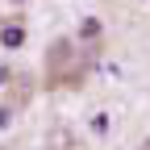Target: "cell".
I'll use <instances>...</instances> for the list:
<instances>
[{"label":"cell","mask_w":150,"mask_h":150,"mask_svg":"<svg viewBox=\"0 0 150 150\" xmlns=\"http://www.w3.org/2000/svg\"><path fill=\"white\" fill-rule=\"evenodd\" d=\"M79 33H83V38H100V21H83Z\"/></svg>","instance_id":"obj_3"},{"label":"cell","mask_w":150,"mask_h":150,"mask_svg":"<svg viewBox=\"0 0 150 150\" xmlns=\"http://www.w3.org/2000/svg\"><path fill=\"white\" fill-rule=\"evenodd\" d=\"M46 71H50V79H54V83H79V75H83V59L75 54V46L63 38V42H54V46H50Z\"/></svg>","instance_id":"obj_1"},{"label":"cell","mask_w":150,"mask_h":150,"mask_svg":"<svg viewBox=\"0 0 150 150\" xmlns=\"http://www.w3.org/2000/svg\"><path fill=\"white\" fill-rule=\"evenodd\" d=\"M0 42H4L8 50L21 46V42H25V29H21V25H4V29H0Z\"/></svg>","instance_id":"obj_2"},{"label":"cell","mask_w":150,"mask_h":150,"mask_svg":"<svg viewBox=\"0 0 150 150\" xmlns=\"http://www.w3.org/2000/svg\"><path fill=\"white\" fill-rule=\"evenodd\" d=\"M4 79H8V71H4V67H0V83H4Z\"/></svg>","instance_id":"obj_4"}]
</instances>
